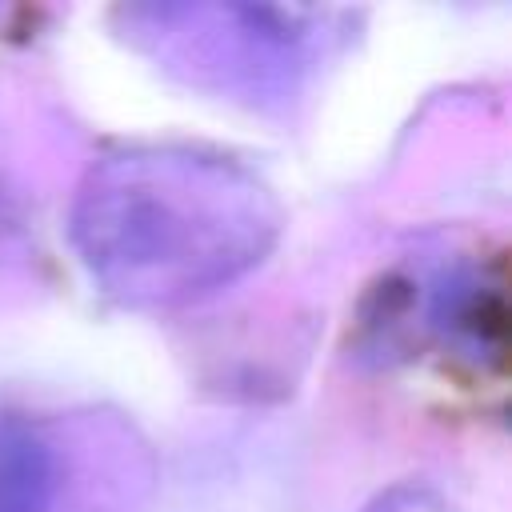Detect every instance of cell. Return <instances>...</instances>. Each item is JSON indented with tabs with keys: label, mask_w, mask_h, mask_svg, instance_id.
<instances>
[{
	"label": "cell",
	"mask_w": 512,
	"mask_h": 512,
	"mask_svg": "<svg viewBox=\"0 0 512 512\" xmlns=\"http://www.w3.org/2000/svg\"><path fill=\"white\" fill-rule=\"evenodd\" d=\"M4 220H8V208H4V196H0V232H4Z\"/></svg>",
	"instance_id": "cell-1"
}]
</instances>
